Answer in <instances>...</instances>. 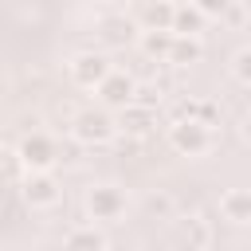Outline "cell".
Instances as JSON below:
<instances>
[{
    "mask_svg": "<svg viewBox=\"0 0 251 251\" xmlns=\"http://www.w3.org/2000/svg\"><path fill=\"white\" fill-rule=\"evenodd\" d=\"M114 133H118V114L106 110V106H86V110H78V114L71 118V137H75L78 145H86V149L110 145Z\"/></svg>",
    "mask_w": 251,
    "mask_h": 251,
    "instance_id": "1",
    "label": "cell"
},
{
    "mask_svg": "<svg viewBox=\"0 0 251 251\" xmlns=\"http://www.w3.org/2000/svg\"><path fill=\"white\" fill-rule=\"evenodd\" d=\"M59 161H63L59 141H55L51 133H43V129L24 133L20 145H16V165H20L24 173H55Z\"/></svg>",
    "mask_w": 251,
    "mask_h": 251,
    "instance_id": "2",
    "label": "cell"
},
{
    "mask_svg": "<svg viewBox=\"0 0 251 251\" xmlns=\"http://www.w3.org/2000/svg\"><path fill=\"white\" fill-rule=\"evenodd\" d=\"M169 145H173L180 157H204V153H212V145H216V129L204 126V122L192 118V114H180V118L169 126Z\"/></svg>",
    "mask_w": 251,
    "mask_h": 251,
    "instance_id": "3",
    "label": "cell"
},
{
    "mask_svg": "<svg viewBox=\"0 0 251 251\" xmlns=\"http://www.w3.org/2000/svg\"><path fill=\"white\" fill-rule=\"evenodd\" d=\"M82 208H86V216H90L94 224H118V220L126 216V208H129V196H126V188H122V184L98 180V184H90V188H86Z\"/></svg>",
    "mask_w": 251,
    "mask_h": 251,
    "instance_id": "4",
    "label": "cell"
},
{
    "mask_svg": "<svg viewBox=\"0 0 251 251\" xmlns=\"http://www.w3.org/2000/svg\"><path fill=\"white\" fill-rule=\"evenodd\" d=\"M20 200H24L31 212H51V208H59V200H63V184H59L55 173H24V180H20Z\"/></svg>",
    "mask_w": 251,
    "mask_h": 251,
    "instance_id": "5",
    "label": "cell"
},
{
    "mask_svg": "<svg viewBox=\"0 0 251 251\" xmlns=\"http://www.w3.org/2000/svg\"><path fill=\"white\" fill-rule=\"evenodd\" d=\"M67 75H71L75 86H82V90H98V86L114 75V63H110L106 51H78V55L67 63Z\"/></svg>",
    "mask_w": 251,
    "mask_h": 251,
    "instance_id": "6",
    "label": "cell"
},
{
    "mask_svg": "<svg viewBox=\"0 0 251 251\" xmlns=\"http://www.w3.org/2000/svg\"><path fill=\"white\" fill-rule=\"evenodd\" d=\"M137 90H141V86H137V78H133V75L114 71V75H110L94 94H98V106H106V110H114V114H118V110H126V106H133V102H137Z\"/></svg>",
    "mask_w": 251,
    "mask_h": 251,
    "instance_id": "7",
    "label": "cell"
},
{
    "mask_svg": "<svg viewBox=\"0 0 251 251\" xmlns=\"http://www.w3.org/2000/svg\"><path fill=\"white\" fill-rule=\"evenodd\" d=\"M153 126H157V110L145 106V102H133V106L118 110V129H122L126 137H145Z\"/></svg>",
    "mask_w": 251,
    "mask_h": 251,
    "instance_id": "8",
    "label": "cell"
},
{
    "mask_svg": "<svg viewBox=\"0 0 251 251\" xmlns=\"http://www.w3.org/2000/svg\"><path fill=\"white\" fill-rule=\"evenodd\" d=\"M220 216L235 227H247L251 224V188H227L220 196Z\"/></svg>",
    "mask_w": 251,
    "mask_h": 251,
    "instance_id": "9",
    "label": "cell"
},
{
    "mask_svg": "<svg viewBox=\"0 0 251 251\" xmlns=\"http://www.w3.org/2000/svg\"><path fill=\"white\" fill-rule=\"evenodd\" d=\"M173 39L176 31H157V27H137V47L145 59L153 63H169V51H173Z\"/></svg>",
    "mask_w": 251,
    "mask_h": 251,
    "instance_id": "10",
    "label": "cell"
},
{
    "mask_svg": "<svg viewBox=\"0 0 251 251\" xmlns=\"http://www.w3.org/2000/svg\"><path fill=\"white\" fill-rule=\"evenodd\" d=\"M106 235L94 227V224H82V227H71L67 239H63V251H106Z\"/></svg>",
    "mask_w": 251,
    "mask_h": 251,
    "instance_id": "11",
    "label": "cell"
},
{
    "mask_svg": "<svg viewBox=\"0 0 251 251\" xmlns=\"http://www.w3.org/2000/svg\"><path fill=\"white\" fill-rule=\"evenodd\" d=\"M173 20H176V4H173V0H145V8H141V27L173 31Z\"/></svg>",
    "mask_w": 251,
    "mask_h": 251,
    "instance_id": "12",
    "label": "cell"
},
{
    "mask_svg": "<svg viewBox=\"0 0 251 251\" xmlns=\"http://www.w3.org/2000/svg\"><path fill=\"white\" fill-rule=\"evenodd\" d=\"M176 235H180V247L184 251H204L212 243V231H208V224L200 216H184L180 227H176Z\"/></svg>",
    "mask_w": 251,
    "mask_h": 251,
    "instance_id": "13",
    "label": "cell"
},
{
    "mask_svg": "<svg viewBox=\"0 0 251 251\" xmlns=\"http://www.w3.org/2000/svg\"><path fill=\"white\" fill-rule=\"evenodd\" d=\"M204 59V39L200 35H176L173 39V51H169V63L173 67H192Z\"/></svg>",
    "mask_w": 251,
    "mask_h": 251,
    "instance_id": "14",
    "label": "cell"
},
{
    "mask_svg": "<svg viewBox=\"0 0 251 251\" xmlns=\"http://www.w3.org/2000/svg\"><path fill=\"white\" fill-rule=\"evenodd\" d=\"M208 27V16L188 0V4H176V20H173V31L176 35H204Z\"/></svg>",
    "mask_w": 251,
    "mask_h": 251,
    "instance_id": "15",
    "label": "cell"
},
{
    "mask_svg": "<svg viewBox=\"0 0 251 251\" xmlns=\"http://www.w3.org/2000/svg\"><path fill=\"white\" fill-rule=\"evenodd\" d=\"M184 114H192V118H200V122H204V126H212V129L220 126V106H216L212 98H200V102H188V106H184Z\"/></svg>",
    "mask_w": 251,
    "mask_h": 251,
    "instance_id": "16",
    "label": "cell"
},
{
    "mask_svg": "<svg viewBox=\"0 0 251 251\" xmlns=\"http://www.w3.org/2000/svg\"><path fill=\"white\" fill-rule=\"evenodd\" d=\"M231 75H235V82L251 86V43H243V47L231 55Z\"/></svg>",
    "mask_w": 251,
    "mask_h": 251,
    "instance_id": "17",
    "label": "cell"
},
{
    "mask_svg": "<svg viewBox=\"0 0 251 251\" xmlns=\"http://www.w3.org/2000/svg\"><path fill=\"white\" fill-rule=\"evenodd\" d=\"M208 20H227V12L235 8V0H192Z\"/></svg>",
    "mask_w": 251,
    "mask_h": 251,
    "instance_id": "18",
    "label": "cell"
},
{
    "mask_svg": "<svg viewBox=\"0 0 251 251\" xmlns=\"http://www.w3.org/2000/svg\"><path fill=\"white\" fill-rule=\"evenodd\" d=\"M239 137H243V145H251V114L239 122Z\"/></svg>",
    "mask_w": 251,
    "mask_h": 251,
    "instance_id": "19",
    "label": "cell"
},
{
    "mask_svg": "<svg viewBox=\"0 0 251 251\" xmlns=\"http://www.w3.org/2000/svg\"><path fill=\"white\" fill-rule=\"evenodd\" d=\"M106 251H114V247H106Z\"/></svg>",
    "mask_w": 251,
    "mask_h": 251,
    "instance_id": "20",
    "label": "cell"
}]
</instances>
